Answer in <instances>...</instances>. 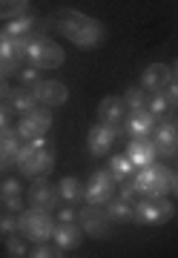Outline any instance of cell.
Wrapping results in <instances>:
<instances>
[{
    "mask_svg": "<svg viewBox=\"0 0 178 258\" xmlns=\"http://www.w3.org/2000/svg\"><path fill=\"white\" fill-rule=\"evenodd\" d=\"M52 15H55L57 32H61L69 43H75L78 49L92 52V49L103 46V40H106V26H103L98 18H89L84 12L69 9V6H61V9H55Z\"/></svg>",
    "mask_w": 178,
    "mask_h": 258,
    "instance_id": "6da1fadb",
    "label": "cell"
},
{
    "mask_svg": "<svg viewBox=\"0 0 178 258\" xmlns=\"http://www.w3.org/2000/svg\"><path fill=\"white\" fill-rule=\"evenodd\" d=\"M18 169L20 175L35 181V178H49L55 169V144L43 135L35 141H23L18 155Z\"/></svg>",
    "mask_w": 178,
    "mask_h": 258,
    "instance_id": "7a4b0ae2",
    "label": "cell"
},
{
    "mask_svg": "<svg viewBox=\"0 0 178 258\" xmlns=\"http://www.w3.org/2000/svg\"><path fill=\"white\" fill-rule=\"evenodd\" d=\"M172 169L167 164H147L141 166L138 172L132 175V184L138 189L141 198H164V195L172 192Z\"/></svg>",
    "mask_w": 178,
    "mask_h": 258,
    "instance_id": "3957f363",
    "label": "cell"
},
{
    "mask_svg": "<svg viewBox=\"0 0 178 258\" xmlns=\"http://www.w3.org/2000/svg\"><path fill=\"white\" fill-rule=\"evenodd\" d=\"M55 218L49 210H38V207H23L18 212V232L32 244H40V241H52V232H55Z\"/></svg>",
    "mask_w": 178,
    "mask_h": 258,
    "instance_id": "277c9868",
    "label": "cell"
},
{
    "mask_svg": "<svg viewBox=\"0 0 178 258\" xmlns=\"http://www.w3.org/2000/svg\"><path fill=\"white\" fill-rule=\"evenodd\" d=\"M78 224H81V230L84 235L95 241H106L112 238V218H109V212H106V204H84L81 210H78Z\"/></svg>",
    "mask_w": 178,
    "mask_h": 258,
    "instance_id": "5b68a950",
    "label": "cell"
},
{
    "mask_svg": "<svg viewBox=\"0 0 178 258\" xmlns=\"http://www.w3.org/2000/svg\"><path fill=\"white\" fill-rule=\"evenodd\" d=\"M29 37H15L0 29V78H18L20 66L26 63Z\"/></svg>",
    "mask_w": 178,
    "mask_h": 258,
    "instance_id": "8992f818",
    "label": "cell"
},
{
    "mask_svg": "<svg viewBox=\"0 0 178 258\" xmlns=\"http://www.w3.org/2000/svg\"><path fill=\"white\" fill-rule=\"evenodd\" d=\"M26 63H32L35 69H40V72L57 69V66L64 63V49L57 46L52 37H29Z\"/></svg>",
    "mask_w": 178,
    "mask_h": 258,
    "instance_id": "52a82bcc",
    "label": "cell"
},
{
    "mask_svg": "<svg viewBox=\"0 0 178 258\" xmlns=\"http://www.w3.org/2000/svg\"><path fill=\"white\" fill-rule=\"evenodd\" d=\"M172 215H175V207H172V201H167V195L135 201V224H141V227H161V224L172 221Z\"/></svg>",
    "mask_w": 178,
    "mask_h": 258,
    "instance_id": "ba28073f",
    "label": "cell"
},
{
    "mask_svg": "<svg viewBox=\"0 0 178 258\" xmlns=\"http://www.w3.org/2000/svg\"><path fill=\"white\" fill-rule=\"evenodd\" d=\"M52 123H55V118H52V109L49 106H35V109H29L20 115L18 120V135L20 141H35V138H43L49 129H52Z\"/></svg>",
    "mask_w": 178,
    "mask_h": 258,
    "instance_id": "9c48e42d",
    "label": "cell"
},
{
    "mask_svg": "<svg viewBox=\"0 0 178 258\" xmlns=\"http://www.w3.org/2000/svg\"><path fill=\"white\" fill-rule=\"evenodd\" d=\"M118 192V181L109 169H95L84 181V204H106Z\"/></svg>",
    "mask_w": 178,
    "mask_h": 258,
    "instance_id": "30bf717a",
    "label": "cell"
},
{
    "mask_svg": "<svg viewBox=\"0 0 178 258\" xmlns=\"http://www.w3.org/2000/svg\"><path fill=\"white\" fill-rule=\"evenodd\" d=\"M118 132L121 129L115 126H106V123H95V126H89V132H86V149H89V155L95 158H106L109 152H112L115 141H118Z\"/></svg>",
    "mask_w": 178,
    "mask_h": 258,
    "instance_id": "8fae6325",
    "label": "cell"
},
{
    "mask_svg": "<svg viewBox=\"0 0 178 258\" xmlns=\"http://www.w3.org/2000/svg\"><path fill=\"white\" fill-rule=\"evenodd\" d=\"M29 204L38 207V210H57L61 207V192H57V184H52L49 178H35L32 186H29Z\"/></svg>",
    "mask_w": 178,
    "mask_h": 258,
    "instance_id": "7c38bea8",
    "label": "cell"
},
{
    "mask_svg": "<svg viewBox=\"0 0 178 258\" xmlns=\"http://www.w3.org/2000/svg\"><path fill=\"white\" fill-rule=\"evenodd\" d=\"M20 155V135L15 126L0 129V175H9L12 169L18 166Z\"/></svg>",
    "mask_w": 178,
    "mask_h": 258,
    "instance_id": "4fadbf2b",
    "label": "cell"
},
{
    "mask_svg": "<svg viewBox=\"0 0 178 258\" xmlns=\"http://www.w3.org/2000/svg\"><path fill=\"white\" fill-rule=\"evenodd\" d=\"M150 138H152V144H155L158 158H175L178 155V126H172L169 120L158 118V123H155Z\"/></svg>",
    "mask_w": 178,
    "mask_h": 258,
    "instance_id": "5bb4252c",
    "label": "cell"
},
{
    "mask_svg": "<svg viewBox=\"0 0 178 258\" xmlns=\"http://www.w3.org/2000/svg\"><path fill=\"white\" fill-rule=\"evenodd\" d=\"M155 123H158V118H155L147 106H144V109H130L127 112V120H124V126H121V132H127L130 138H150L152 129H155Z\"/></svg>",
    "mask_w": 178,
    "mask_h": 258,
    "instance_id": "9a60e30c",
    "label": "cell"
},
{
    "mask_svg": "<svg viewBox=\"0 0 178 258\" xmlns=\"http://www.w3.org/2000/svg\"><path fill=\"white\" fill-rule=\"evenodd\" d=\"M32 92H35L40 106H49V109H57V106H64L69 101V89L61 81H40Z\"/></svg>",
    "mask_w": 178,
    "mask_h": 258,
    "instance_id": "2e32d148",
    "label": "cell"
},
{
    "mask_svg": "<svg viewBox=\"0 0 178 258\" xmlns=\"http://www.w3.org/2000/svg\"><path fill=\"white\" fill-rule=\"evenodd\" d=\"M172 66H167V63H150L147 69H144V75H141V86L147 89V92H164L169 83H172Z\"/></svg>",
    "mask_w": 178,
    "mask_h": 258,
    "instance_id": "e0dca14e",
    "label": "cell"
},
{
    "mask_svg": "<svg viewBox=\"0 0 178 258\" xmlns=\"http://www.w3.org/2000/svg\"><path fill=\"white\" fill-rule=\"evenodd\" d=\"M127 103H124V98H115V95H106L101 103H98V120L101 123H106V126H115L121 129L124 120H127Z\"/></svg>",
    "mask_w": 178,
    "mask_h": 258,
    "instance_id": "ac0fdd59",
    "label": "cell"
},
{
    "mask_svg": "<svg viewBox=\"0 0 178 258\" xmlns=\"http://www.w3.org/2000/svg\"><path fill=\"white\" fill-rule=\"evenodd\" d=\"M52 241H55L64 252H69V249L81 247V241H84V230H81V224H78V221H57L55 224V232H52Z\"/></svg>",
    "mask_w": 178,
    "mask_h": 258,
    "instance_id": "d6986e66",
    "label": "cell"
},
{
    "mask_svg": "<svg viewBox=\"0 0 178 258\" xmlns=\"http://www.w3.org/2000/svg\"><path fill=\"white\" fill-rule=\"evenodd\" d=\"M127 158H130L132 164H135V169H141V166L152 164V161L158 158L152 138H130V144H127Z\"/></svg>",
    "mask_w": 178,
    "mask_h": 258,
    "instance_id": "ffe728a7",
    "label": "cell"
},
{
    "mask_svg": "<svg viewBox=\"0 0 178 258\" xmlns=\"http://www.w3.org/2000/svg\"><path fill=\"white\" fill-rule=\"evenodd\" d=\"M0 198L6 212H20L23 210V186L18 178H3L0 181Z\"/></svg>",
    "mask_w": 178,
    "mask_h": 258,
    "instance_id": "44dd1931",
    "label": "cell"
},
{
    "mask_svg": "<svg viewBox=\"0 0 178 258\" xmlns=\"http://www.w3.org/2000/svg\"><path fill=\"white\" fill-rule=\"evenodd\" d=\"M57 192H61V201L64 204L78 207V204H84V181L75 175H64L57 181Z\"/></svg>",
    "mask_w": 178,
    "mask_h": 258,
    "instance_id": "7402d4cb",
    "label": "cell"
},
{
    "mask_svg": "<svg viewBox=\"0 0 178 258\" xmlns=\"http://www.w3.org/2000/svg\"><path fill=\"white\" fill-rule=\"evenodd\" d=\"M106 212L115 224H132L135 221V204L124 201L121 195H115L112 201H106Z\"/></svg>",
    "mask_w": 178,
    "mask_h": 258,
    "instance_id": "603a6c76",
    "label": "cell"
},
{
    "mask_svg": "<svg viewBox=\"0 0 178 258\" xmlns=\"http://www.w3.org/2000/svg\"><path fill=\"white\" fill-rule=\"evenodd\" d=\"M6 103H9L18 115H23V112H29V109H35V106H38V98H35V92H32V89L15 86V89L9 92V98H6Z\"/></svg>",
    "mask_w": 178,
    "mask_h": 258,
    "instance_id": "cb8c5ba5",
    "label": "cell"
},
{
    "mask_svg": "<svg viewBox=\"0 0 178 258\" xmlns=\"http://www.w3.org/2000/svg\"><path fill=\"white\" fill-rule=\"evenodd\" d=\"M32 26H35V15H32V12H23L18 18L6 20L3 32H9V35H15V37H32Z\"/></svg>",
    "mask_w": 178,
    "mask_h": 258,
    "instance_id": "d4e9b609",
    "label": "cell"
},
{
    "mask_svg": "<svg viewBox=\"0 0 178 258\" xmlns=\"http://www.w3.org/2000/svg\"><path fill=\"white\" fill-rule=\"evenodd\" d=\"M109 172H112V178L121 184V181H130L132 175H135V164H132L130 158H127V152L124 155H112L109 158V166H106Z\"/></svg>",
    "mask_w": 178,
    "mask_h": 258,
    "instance_id": "484cf974",
    "label": "cell"
},
{
    "mask_svg": "<svg viewBox=\"0 0 178 258\" xmlns=\"http://www.w3.org/2000/svg\"><path fill=\"white\" fill-rule=\"evenodd\" d=\"M124 103H127V109H144L147 106V98H150V92L144 89V86H127V92L121 95Z\"/></svg>",
    "mask_w": 178,
    "mask_h": 258,
    "instance_id": "4316f807",
    "label": "cell"
},
{
    "mask_svg": "<svg viewBox=\"0 0 178 258\" xmlns=\"http://www.w3.org/2000/svg\"><path fill=\"white\" fill-rule=\"evenodd\" d=\"M40 81H43V72H40V69H35L32 63H23V66H20L18 86H23V89H35Z\"/></svg>",
    "mask_w": 178,
    "mask_h": 258,
    "instance_id": "83f0119b",
    "label": "cell"
},
{
    "mask_svg": "<svg viewBox=\"0 0 178 258\" xmlns=\"http://www.w3.org/2000/svg\"><path fill=\"white\" fill-rule=\"evenodd\" d=\"M52 32H57V26H55V15H35L32 37H49Z\"/></svg>",
    "mask_w": 178,
    "mask_h": 258,
    "instance_id": "f1b7e54d",
    "label": "cell"
},
{
    "mask_svg": "<svg viewBox=\"0 0 178 258\" xmlns=\"http://www.w3.org/2000/svg\"><path fill=\"white\" fill-rule=\"evenodd\" d=\"M29 9V0H0V20H12Z\"/></svg>",
    "mask_w": 178,
    "mask_h": 258,
    "instance_id": "f546056e",
    "label": "cell"
},
{
    "mask_svg": "<svg viewBox=\"0 0 178 258\" xmlns=\"http://www.w3.org/2000/svg\"><path fill=\"white\" fill-rule=\"evenodd\" d=\"M3 244H6V255H9V258H23V255H29L26 238H23L20 232H15V235H9V238L3 241Z\"/></svg>",
    "mask_w": 178,
    "mask_h": 258,
    "instance_id": "4dcf8cb0",
    "label": "cell"
},
{
    "mask_svg": "<svg viewBox=\"0 0 178 258\" xmlns=\"http://www.w3.org/2000/svg\"><path fill=\"white\" fill-rule=\"evenodd\" d=\"M29 255H32V258H61V255H66V252L57 247V244L40 241V244H35V249H29Z\"/></svg>",
    "mask_w": 178,
    "mask_h": 258,
    "instance_id": "1f68e13d",
    "label": "cell"
},
{
    "mask_svg": "<svg viewBox=\"0 0 178 258\" xmlns=\"http://www.w3.org/2000/svg\"><path fill=\"white\" fill-rule=\"evenodd\" d=\"M147 109L155 115V118H161L164 112H169V101H167V92H152L150 98H147Z\"/></svg>",
    "mask_w": 178,
    "mask_h": 258,
    "instance_id": "d6a6232c",
    "label": "cell"
},
{
    "mask_svg": "<svg viewBox=\"0 0 178 258\" xmlns=\"http://www.w3.org/2000/svg\"><path fill=\"white\" fill-rule=\"evenodd\" d=\"M115 195H121L124 201H132V204L141 198L138 189H135V184H132V178H130V181H121V184H118V192H115Z\"/></svg>",
    "mask_w": 178,
    "mask_h": 258,
    "instance_id": "836d02e7",
    "label": "cell"
},
{
    "mask_svg": "<svg viewBox=\"0 0 178 258\" xmlns=\"http://www.w3.org/2000/svg\"><path fill=\"white\" fill-rule=\"evenodd\" d=\"M15 115L18 112L12 109L6 101H0V129H6V126H12V120H15Z\"/></svg>",
    "mask_w": 178,
    "mask_h": 258,
    "instance_id": "e575fe53",
    "label": "cell"
},
{
    "mask_svg": "<svg viewBox=\"0 0 178 258\" xmlns=\"http://www.w3.org/2000/svg\"><path fill=\"white\" fill-rule=\"evenodd\" d=\"M57 221H78V210L75 207H57Z\"/></svg>",
    "mask_w": 178,
    "mask_h": 258,
    "instance_id": "d590c367",
    "label": "cell"
},
{
    "mask_svg": "<svg viewBox=\"0 0 178 258\" xmlns=\"http://www.w3.org/2000/svg\"><path fill=\"white\" fill-rule=\"evenodd\" d=\"M164 92H167L169 106H172V109H178V81H175V78H172V83H169V86L164 89Z\"/></svg>",
    "mask_w": 178,
    "mask_h": 258,
    "instance_id": "8d00e7d4",
    "label": "cell"
},
{
    "mask_svg": "<svg viewBox=\"0 0 178 258\" xmlns=\"http://www.w3.org/2000/svg\"><path fill=\"white\" fill-rule=\"evenodd\" d=\"M12 92V86H9V78H0V101H6Z\"/></svg>",
    "mask_w": 178,
    "mask_h": 258,
    "instance_id": "74e56055",
    "label": "cell"
},
{
    "mask_svg": "<svg viewBox=\"0 0 178 258\" xmlns=\"http://www.w3.org/2000/svg\"><path fill=\"white\" fill-rule=\"evenodd\" d=\"M161 118H164V120H169L172 126H178V109H172V106H169V112H164Z\"/></svg>",
    "mask_w": 178,
    "mask_h": 258,
    "instance_id": "f35d334b",
    "label": "cell"
},
{
    "mask_svg": "<svg viewBox=\"0 0 178 258\" xmlns=\"http://www.w3.org/2000/svg\"><path fill=\"white\" fill-rule=\"evenodd\" d=\"M172 192H175V198H178V172L172 175Z\"/></svg>",
    "mask_w": 178,
    "mask_h": 258,
    "instance_id": "ab89813d",
    "label": "cell"
},
{
    "mask_svg": "<svg viewBox=\"0 0 178 258\" xmlns=\"http://www.w3.org/2000/svg\"><path fill=\"white\" fill-rule=\"evenodd\" d=\"M172 75H175V81H178V60L172 63Z\"/></svg>",
    "mask_w": 178,
    "mask_h": 258,
    "instance_id": "60d3db41",
    "label": "cell"
},
{
    "mask_svg": "<svg viewBox=\"0 0 178 258\" xmlns=\"http://www.w3.org/2000/svg\"><path fill=\"white\" fill-rule=\"evenodd\" d=\"M0 212H3V198H0Z\"/></svg>",
    "mask_w": 178,
    "mask_h": 258,
    "instance_id": "b9f144b4",
    "label": "cell"
},
{
    "mask_svg": "<svg viewBox=\"0 0 178 258\" xmlns=\"http://www.w3.org/2000/svg\"><path fill=\"white\" fill-rule=\"evenodd\" d=\"M0 241H6V238H3V230H0Z\"/></svg>",
    "mask_w": 178,
    "mask_h": 258,
    "instance_id": "7bdbcfd3",
    "label": "cell"
}]
</instances>
